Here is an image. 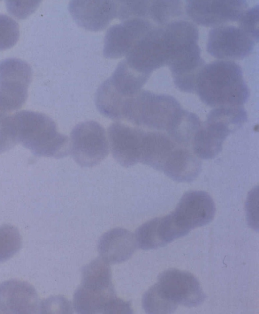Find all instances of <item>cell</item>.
<instances>
[{"instance_id": "obj_23", "label": "cell", "mask_w": 259, "mask_h": 314, "mask_svg": "<svg viewBox=\"0 0 259 314\" xmlns=\"http://www.w3.org/2000/svg\"><path fill=\"white\" fill-rule=\"evenodd\" d=\"M150 1H116L117 17L122 21L135 18L148 19Z\"/></svg>"}, {"instance_id": "obj_18", "label": "cell", "mask_w": 259, "mask_h": 314, "mask_svg": "<svg viewBox=\"0 0 259 314\" xmlns=\"http://www.w3.org/2000/svg\"><path fill=\"white\" fill-rule=\"evenodd\" d=\"M37 305L36 292L29 284L11 280L0 285V310L4 312L32 313Z\"/></svg>"}, {"instance_id": "obj_25", "label": "cell", "mask_w": 259, "mask_h": 314, "mask_svg": "<svg viewBox=\"0 0 259 314\" xmlns=\"http://www.w3.org/2000/svg\"><path fill=\"white\" fill-rule=\"evenodd\" d=\"M238 27L256 42L258 41V6L246 10L238 19Z\"/></svg>"}, {"instance_id": "obj_20", "label": "cell", "mask_w": 259, "mask_h": 314, "mask_svg": "<svg viewBox=\"0 0 259 314\" xmlns=\"http://www.w3.org/2000/svg\"><path fill=\"white\" fill-rule=\"evenodd\" d=\"M150 76L137 71L123 60L108 80L118 93L131 97L141 90Z\"/></svg>"}, {"instance_id": "obj_8", "label": "cell", "mask_w": 259, "mask_h": 314, "mask_svg": "<svg viewBox=\"0 0 259 314\" xmlns=\"http://www.w3.org/2000/svg\"><path fill=\"white\" fill-rule=\"evenodd\" d=\"M153 286L174 311L179 304L196 306L205 299L197 279L186 272L166 270L160 275L158 282Z\"/></svg>"}, {"instance_id": "obj_24", "label": "cell", "mask_w": 259, "mask_h": 314, "mask_svg": "<svg viewBox=\"0 0 259 314\" xmlns=\"http://www.w3.org/2000/svg\"><path fill=\"white\" fill-rule=\"evenodd\" d=\"M19 37L18 23L11 17L0 14V51L13 47Z\"/></svg>"}, {"instance_id": "obj_15", "label": "cell", "mask_w": 259, "mask_h": 314, "mask_svg": "<svg viewBox=\"0 0 259 314\" xmlns=\"http://www.w3.org/2000/svg\"><path fill=\"white\" fill-rule=\"evenodd\" d=\"M198 43L185 48L174 54L167 65L174 82L181 91L195 92L198 76L205 65Z\"/></svg>"}, {"instance_id": "obj_4", "label": "cell", "mask_w": 259, "mask_h": 314, "mask_svg": "<svg viewBox=\"0 0 259 314\" xmlns=\"http://www.w3.org/2000/svg\"><path fill=\"white\" fill-rule=\"evenodd\" d=\"M185 110L173 97L141 89L126 101L121 120L169 134L178 125Z\"/></svg>"}, {"instance_id": "obj_17", "label": "cell", "mask_w": 259, "mask_h": 314, "mask_svg": "<svg viewBox=\"0 0 259 314\" xmlns=\"http://www.w3.org/2000/svg\"><path fill=\"white\" fill-rule=\"evenodd\" d=\"M116 298L112 284L81 283L75 291L73 306L79 313H108Z\"/></svg>"}, {"instance_id": "obj_10", "label": "cell", "mask_w": 259, "mask_h": 314, "mask_svg": "<svg viewBox=\"0 0 259 314\" xmlns=\"http://www.w3.org/2000/svg\"><path fill=\"white\" fill-rule=\"evenodd\" d=\"M255 42L239 27L225 24L210 30L207 51L223 60L242 59L252 52Z\"/></svg>"}, {"instance_id": "obj_26", "label": "cell", "mask_w": 259, "mask_h": 314, "mask_svg": "<svg viewBox=\"0 0 259 314\" xmlns=\"http://www.w3.org/2000/svg\"><path fill=\"white\" fill-rule=\"evenodd\" d=\"M44 311H57V313H72L70 302L62 297H55L49 299L44 302Z\"/></svg>"}, {"instance_id": "obj_21", "label": "cell", "mask_w": 259, "mask_h": 314, "mask_svg": "<svg viewBox=\"0 0 259 314\" xmlns=\"http://www.w3.org/2000/svg\"><path fill=\"white\" fill-rule=\"evenodd\" d=\"M183 14V5L180 1H150L148 19L154 24L164 26Z\"/></svg>"}, {"instance_id": "obj_1", "label": "cell", "mask_w": 259, "mask_h": 314, "mask_svg": "<svg viewBox=\"0 0 259 314\" xmlns=\"http://www.w3.org/2000/svg\"><path fill=\"white\" fill-rule=\"evenodd\" d=\"M5 122L13 147L20 143L35 155L54 158L70 152L68 138L59 133L54 121L45 114L23 110L8 115Z\"/></svg>"}, {"instance_id": "obj_5", "label": "cell", "mask_w": 259, "mask_h": 314, "mask_svg": "<svg viewBox=\"0 0 259 314\" xmlns=\"http://www.w3.org/2000/svg\"><path fill=\"white\" fill-rule=\"evenodd\" d=\"M247 117L242 106L214 108L194 138L192 148L194 154L203 159L215 157L222 151L226 138L241 127L247 121Z\"/></svg>"}, {"instance_id": "obj_9", "label": "cell", "mask_w": 259, "mask_h": 314, "mask_svg": "<svg viewBox=\"0 0 259 314\" xmlns=\"http://www.w3.org/2000/svg\"><path fill=\"white\" fill-rule=\"evenodd\" d=\"M124 60L133 68L149 75L155 70L167 65L163 27L154 25L134 43Z\"/></svg>"}, {"instance_id": "obj_11", "label": "cell", "mask_w": 259, "mask_h": 314, "mask_svg": "<svg viewBox=\"0 0 259 314\" xmlns=\"http://www.w3.org/2000/svg\"><path fill=\"white\" fill-rule=\"evenodd\" d=\"M245 1H187V15L195 23L217 27L238 21L247 9Z\"/></svg>"}, {"instance_id": "obj_22", "label": "cell", "mask_w": 259, "mask_h": 314, "mask_svg": "<svg viewBox=\"0 0 259 314\" xmlns=\"http://www.w3.org/2000/svg\"><path fill=\"white\" fill-rule=\"evenodd\" d=\"M21 246L22 239L16 227L8 224L0 226V262L12 257Z\"/></svg>"}, {"instance_id": "obj_3", "label": "cell", "mask_w": 259, "mask_h": 314, "mask_svg": "<svg viewBox=\"0 0 259 314\" xmlns=\"http://www.w3.org/2000/svg\"><path fill=\"white\" fill-rule=\"evenodd\" d=\"M140 162L179 182L190 180L199 164L198 159L192 149L158 131H143Z\"/></svg>"}, {"instance_id": "obj_12", "label": "cell", "mask_w": 259, "mask_h": 314, "mask_svg": "<svg viewBox=\"0 0 259 314\" xmlns=\"http://www.w3.org/2000/svg\"><path fill=\"white\" fill-rule=\"evenodd\" d=\"M214 202L206 192L191 191L184 194L170 214L178 225L187 232L210 222L214 216Z\"/></svg>"}, {"instance_id": "obj_16", "label": "cell", "mask_w": 259, "mask_h": 314, "mask_svg": "<svg viewBox=\"0 0 259 314\" xmlns=\"http://www.w3.org/2000/svg\"><path fill=\"white\" fill-rule=\"evenodd\" d=\"M68 9L76 23L90 31L102 30L117 17L116 1H71Z\"/></svg>"}, {"instance_id": "obj_7", "label": "cell", "mask_w": 259, "mask_h": 314, "mask_svg": "<svg viewBox=\"0 0 259 314\" xmlns=\"http://www.w3.org/2000/svg\"><path fill=\"white\" fill-rule=\"evenodd\" d=\"M69 142L73 158L82 167L97 165L108 153L109 143L106 132L94 121L76 125L71 131Z\"/></svg>"}, {"instance_id": "obj_14", "label": "cell", "mask_w": 259, "mask_h": 314, "mask_svg": "<svg viewBox=\"0 0 259 314\" xmlns=\"http://www.w3.org/2000/svg\"><path fill=\"white\" fill-rule=\"evenodd\" d=\"M143 130L119 122L108 130L109 146L113 156L121 165L128 167L140 162Z\"/></svg>"}, {"instance_id": "obj_13", "label": "cell", "mask_w": 259, "mask_h": 314, "mask_svg": "<svg viewBox=\"0 0 259 314\" xmlns=\"http://www.w3.org/2000/svg\"><path fill=\"white\" fill-rule=\"evenodd\" d=\"M155 24L147 19H130L113 25L104 38L103 54L109 59L125 56L134 43Z\"/></svg>"}, {"instance_id": "obj_6", "label": "cell", "mask_w": 259, "mask_h": 314, "mask_svg": "<svg viewBox=\"0 0 259 314\" xmlns=\"http://www.w3.org/2000/svg\"><path fill=\"white\" fill-rule=\"evenodd\" d=\"M32 69L26 62L8 58L0 62V109L6 114L21 108L28 96Z\"/></svg>"}, {"instance_id": "obj_19", "label": "cell", "mask_w": 259, "mask_h": 314, "mask_svg": "<svg viewBox=\"0 0 259 314\" xmlns=\"http://www.w3.org/2000/svg\"><path fill=\"white\" fill-rule=\"evenodd\" d=\"M137 247L135 235L122 228H114L100 238L98 249L100 257L108 263L115 264L128 259Z\"/></svg>"}, {"instance_id": "obj_27", "label": "cell", "mask_w": 259, "mask_h": 314, "mask_svg": "<svg viewBox=\"0 0 259 314\" xmlns=\"http://www.w3.org/2000/svg\"><path fill=\"white\" fill-rule=\"evenodd\" d=\"M7 115H8V114H6L5 113H4V112H3L1 109H0V122L3 120V119Z\"/></svg>"}, {"instance_id": "obj_2", "label": "cell", "mask_w": 259, "mask_h": 314, "mask_svg": "<svg viewBox=\"0 0 259 314\" xmlns=\"http://www.w3.org/2000/svg\"><path fill=\"white\" fill-rule=\"evenodd\" d=\"M195 92L205 105L214 108L242 106L249 97L241 68L228 60L205 65L197 78Z\"/></svg>"}]
</instances>
